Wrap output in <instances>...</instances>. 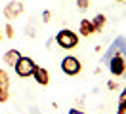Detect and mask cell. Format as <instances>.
Wrapping results in <instances>:
<instances>
[{"mask_svg": "<svg viewBox=\"0 0 126 114\" xmlns=\"http://www.w3.org/2000/svg\"><path fill=\"white\" fill-rule=\"evenodd\" d=\"M55 42L63 50H73V48L79 46V34L71 29H61L55 34Z\"/></svg>", "mask_w": 126, "mask_h": 114, "instance_id": "1", "label": "cell"}, {"mask_svg": "<svg viewBox=\"0 0 126 114\" xmlns=\"http://www.w3.org/2000/svg\"><path fill=\"white\" fill-rule=\"evenodd\" d=\"M14 68H16V74L21 76V78H29V76H32V72H34V68H36V63L31 59V57H19V61H17L16 65H14Z\"/></svg>", "mask_w": 126, "mask_h": 114, "instance_id": "2", "label": "cell"}, {"mask_svg": "<svg viewBox=\"0 0 126 114\" xmlns=\"http://www.w3.org/2000/svg\"><path fill=\"white\" fill-rule=\"evenodd\" d=\"M61 70L67 76H77L80 70H82V65H80L79 57H75V55H67V57H63V61H61Z\"/></svg>", "mask_w": 126, "mask_h": 114, "instance_id": "3", "label": "cell"}, {"mask_svg": "<svg viewBox=\"0 0 126 114\" xmlns=\"http://www.w3.org/2000/svg\"><path fill=\"white\" fill-rule=\"evenodd\" d=\"M109 70L113 76H122L126 72V61L120 53H115L109 61Z\"/></svg>", "mask_w": 126, "mask_h": 114, "instance_id": "4", "label": "cell"}, {"mask_svg": "<svg viewBox=\"0 0 126 114\" xmlns=\"http://www.w3.org/2000/svg\"><path fill=\"white\" fill-rule=\"evenodd\" d=\"M23 12H25V6L21 4V2H17V0H14V2H10V4H6V6H4V17H6L8 21H12V19L19 17Z\"/></svg>", "mask_w": 126, "mask_h": 114, "instance_id": "5", "label": "cell"}, {"mask_svg": "<svg viewBox=\"0 0 126 114\" xmlns=\"http://www.w3.org/2000/svg\"><path fill=\"white\" fill-rule=\"evenodd\" d=\"M10 99V74L0 68V103H6Z\"/></svg>", "mask_w": 126, "mask_h": 114, "instance_id": "6", "label": "cell"}, {"mask_svg": "<svg viewBox=\"0 0 126 114\" xmlns=\"http://www.w3.org/2000/svg\"><path fill=\"white\" fill-rule=\"evenodd\" d=\"M32 78H34V82L38 86H48L50 84V72L44 67H38V65H36L34 72H32Z\"/></svg>", "mask_w": 126, "mask_h": 114, "instance_id": "7", "label": "cell"}, {"mask_svg": "<svg viewBox=\"0 0 126 114\" xmlns=\"http://www.w3.org/2000/svg\"><path fill=\"white\" fill-rule=\"evenodd\" d=\"M79 34H82V36H92V34H95L94 30V25H92V21L90 19H82V21L79 23Z\"/></svg>", "mask_w": 126, "mask_h": 114, "instance_id": "8", "label": "cell"}, {"mask_svg": "<svg viewBox=\"0 0 126 114\" xmlns=\"http://www.w3.org/2000/svg\"><path fill=\"white\" fill-rule=\"evenodd\" d=\"M19 57H21L19 50H8V51L2 55V61H4L6 65H10V67H14L17 61H19Z\"/></svg>", "mask_w": 126, "mask_h": 114, "instance_id": "9", "label": "cell"}, {"mask_svg": "<svg viewBox=\"0 0 126 114\" xmlns=\"http://www.w3.org/2000/svg\"><path fill=\"white\" fill-rule=\"evenodd\" d=\"M90 21H92V25H94V30H95V32H101V30L105 29L107 17H105L103 13H97V15L94 17V19H90Z\"/></svg>", "mask_w": 126, "mask_h": 114, "instance_id": "10", "label": "cell"}, {"mask_svg": "<svg viewBox=\"0 0 126 114\" xmlns=\"http://www.w3.org/2000/svg\"><path fill=\"white\" fill-rule=\"evenodd\" d=\"M4 32H6V36H8V38H14V27L10 25V21L6 23V27H4Z\"/></svg>", "mask_w": 126, "mask_h": 114, "instance_id": "11", "label": "cell"}, {"mask_svg": "<svg viewBox=\"0 0 126 114\" xmlns=\"http://www.w3.org/2000/svg\"><path fill=\"white\" fill-rule=\"evenodd\" d=\"M77 6H79V10H88L90 0H77Z\"/></svg>", "mask_w": 126, "mask_h": 114, "instance_id": "12", "label": "cell"}, {"mask_svg": "<svg viewBox=\"0 0 126 114\" xmlns=\"http://www.w3.org/2000/svg\"><path fill=\"white\" fill-rule=\"evenodd\" d=\"M117 114H126V101H124V103H118V110H117Z\"/></svg>", "mask_w": 126, "mask_h": 114, "instance_id": "13", "label": "cell"}, {"mask_svg": "<svg viewBox=\"0 0 126 114\" xmlns=\"http://www.w3.org/2000/svg\"><path fill=\"white\" fill-rule=\"evenodd\" d=\"M124 101H126V88L120 91V95H118V103H124Z\"/></svg>", "mask_w": 126, "mask_h": 114, "instance_id": "14", "label": "cell"}, {"mask_svg": "<svg viewBox=\"0 0 126 114\" xmlns=\"http://www.w3.org/2000/svg\"><path fill=\"white\" fill-rule=\"evenodd\" d=\"M42 17H44L42 21H44V23H48V21H50V17H52V13H50V12H48V10H46V12L42 13Z\"/></svg>", "mask_w": 126, "mask_h": 114, "instance_id": "15", "label": "cell"}, {"mask_svg": "<svg viewBox=\"0 0 126 114\" xmlns=\"http://www.w3.org/2000/svg\"><path fill=\"white\" fill-rule=\"evenodd\" d=\"M107 88H109V89H117V82H115V80H109V82H107Z\"/></svg>", "mask_w": 126, "mask_h": 114, "instance_id": "16", "label": "cell"}, {"mask_svg": "<svg viewBox=\"0 0 126 114\" xmlns=\"http://www.w3.org/2000/svg\"><path fill=\"white\" fill-rule=\"evenodd\" d=\"M69 114H86V112H82V110H79V108H71Z\"/></svg>", "mask_w": 126, "mask_h": 114, "instance_id": "17", "label": "cell"}, {"mask_svg": "<svg viewBox=\"0 0 126 114\" xmlns=\"http://www.w3.org/2000/svg\"><path fill=\"white\" fill-rule=\"evenodd\" d=\"M0 40H2V29H0Z\"/></svg>", "mask_w": 126, "mask_h": 114, "instance_id": "18", "label": "cell"}, {"mask_svg": "<svg viewBox=\"0 0 126 114\" xmlns=\"http://www.w3.org/2000/svg\"><path fill=\"white\" fill-rule=\"evenodd\" d=\"M117 2H124V0H117Z\"/></svg>", "mask_w": 126, "mask_h": 114, "instance_id": "19", "label": "cell"}]
</instances>
